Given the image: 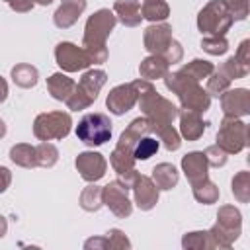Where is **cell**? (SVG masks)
<instances>
[{"mask_svg": "<svg viewBox=\"0 0 250 250\" xmlns=\"http://www.w3.org/2000/svg\"><path fill=\"white\" fill-rule=\"evenodd\" d=\"M180 70H184V72H186L188 76H191L193 80L201 82L203 78H207V76L215 70V66H213V62H209V61H205V59H193V61L186 62Z\"/></svg>", "mask_w": 250, "mask_h": 250, "instance_id": "cell-33", "label": "cell"}, {"mask_svg": "<svg viewBox=\"0 0 250 250\" xmlns=\"http://www.w3.org/2000/svg\"><path fill=\"white\" fill-rule=\"evenodd\" d=\"M84 248L86 250H107V242H105V236H92L84 242Z\"/></svg>", "mask_w": 250, "mask_h": 250, "instance_id": "cell-45", "label": "cell"}, {"mask_svg": "<svg viewBox=\"0 0 250 250\" xmlns=\"http://www.w3.org/2000/svg\"><path fill=\"white\" fill-rule=\"evenodd\" d=\"M33 6H35L33 0H12L10 2V8L14 12H18V14H27V12L33 10Z\"/></svg>", "mask_w": 250, "mask_h": 250, "instance_id": "cell-44", "label": "cell"}, {"mask_svg": "<svg viewBox=\"0 0 250 250\" xmlns=\"http://www.w3.org/2000/svg\"><path fill=\"white\" fill-rule=\"evenodd\" d=\"M12 184V172L6 166H0V193H4Z\"/></svg>", "mask_w": 250, "mask_h": 250, "instance_id": "cell-46", "label": "cell"}, {"mask_svg": "<svg viewBox=\"0 0 250 250\" xmlns=\"http://www.w3.org/2000/svg\"><path fill=\"white\" fill-rule=\"evenodd\" d=\"M74 86H76V82L70 76L62 74V72H55L47 78V90H49L51 98L59 100V102H66L68 96L72 94Z\"/></svg>", "mask_w": 250, "mask_h": 250, "instance_id": "cell-22", "label": "cell"}, {"mask_svg": "<svg viewBox=\"0 0 250 250\" xmlns=\"http://www.w3.org/2000/svg\"><path fill=\"white\" fill-rule=\"evenodd\" d=\"M172 39V25H168L166 21L150 23L143 33V45L150 55H164Z\"/></svg>", "mask_w": 250, "mask_h": 250, "instance_id": "cell-14", "label": "cell"}, {"mask_svg": "<svg viewBox=\"0 0 250 250\" xmlns=\"http://www.w3.org/2000/svg\"><path fill=\"white\" fill-rule=\"evenodd\" d=\"M4 135H6V123H4L2 119H0V139H2Z\"/></svg>", "mask_w": 250, "mask_h": 250, "instance_id": "cell-49", "label": "cell"}, {"mask_svg": "<svg viewBox=\"0 0 250 250\" xmlns=\"http://www.w3.org/2000/svg\"><path fill=\"white\" fill-rule=\"evenodd\" d=\"M74 166L80 174L82 180L86 182H98L105 176L107 170V160L104 158V154L96 152V150H84L76 156Z\"/></svg>", "mask_w": 250, "mask_h": 250, "instance_id": "cell-12", "label": "cell"}, {"mask_svg": "<svg viewBox=\"0 0 250 250\" xmlns=\"http://www.w3.org/2000/svg\"><path fill=\"white\" fill-rule=\"evenodd\" d=\"M137 100H139V90L135 82H129V84H119L111 88L105 98V105L113 115H125L129 109H133Z\"/></svg>", "mask_w": 250, "mask_h": 250, "instance_id": "cell-11", "label": "cell"}, {"mask_svg": "<svg viewBox=\"0 0 250 250\" xmlns=\"http://www.w3.org/2000/svg\"><path fill=\"white\" fill-rule=\"evenodd\" d=\"M131 189H133V203L141 211H150L158 203L160 189L156 188V184L152 182V178L143 176V174H137Z\"/></svg>", "mask_w": 250, "mask_h": 250, "instance_id": "cell-15", "label": "cell"}, {"mask_svg": "<svg viewBox=\"0 0 250 250\" xmlns=\"http://www.w3.org/2000/svg\"><path fill=\"white\" fill-rule=\"evenodd\" d=\"M230 82H232V80H229L225 74H221L219 70H213V72L207 76V86H205V90H207L209 96L219 98L223 92H227V90L230 88Z\"/></svg>", "mask_w": 250, "mask_h": 250, "instance_id": "cell-36", "label": "cell"}, {"mask_svg": "<svg viewBox=\"0 0 250 250\" xmlns=\"http://www.w3.org/2000/svg\"><path fill=\"white\" fill-rule=\"evenodd\" d=\"M191 191H193L195 201H199L203 205H211V203H217L219 201V188L209 178L193 184L191 186Z\"/></svg>", "mask_w": 250, "mask_h": 250, "instance_id": "cell-30", "label": "cell"}, {"mask_svg": "<svg viewBox=\"0 0 250 250\" xmlns=\"http://www.w3.org/2000/svg\"><path fill=\"white\" fill-rule=\"evenodd\" d=\"M105 82H107L105 70H102V68L86 70V72L80 76V82L74 86V90H72V94L68 96V100L64 102L66 107L72 109V111H80V109L90 107V105L96 102L100 90L105 86Z\"/></svg>", "mask_w": 250, "mask_h": 250, "instance_id": "cell-4", "label": "cell"}, {"mask_svg": "<svg viewBox=\"0 0 250 250\" xmlns=\"http://www.w3.org/2000/svg\"><path fill=\"white\" fill-rule=\"evenodd\" d=\"M141 16L150 23L166 21V18L170 16V6L164 0H145L141 6Z\"/></svg>", "mask_w": 250, "mask_h": 250, "instance_id": "cell-26", "label": "cell"}, {"mask_svg": "<svg viewBox=\"0 0 250 250\" xmlns=\"http://www.w3.org/2000/svg\"><path fill=\"white\" fill-rule=\"evenodd\" d=\"M201 49L213 57H219L229 51V41L225 35H205L201 39Z\"/></svg>", "mask_w": 250, "mask_h": 250, "instance_id": "cell-35", "label": "cell"}, {"mask_svg": "<svg viewBox=\"0 0 250 250\" xmlns=\"http://www.w3.org/2000/svg\"><path fill=\"white\" fill-rule=\"evenodd\" d=\"M113 127L105 113H86L76 125V137L86 146H102L111 139Z\"/></svg>", "mask_w": 250, "mask_h": 250, "instance_id": "cell-5", "label": "cell"}, {"mask_svg": "<svg viewBox=\"0 0 250 250\" xmlns=\"http://www.w3.org/2000/svg\"><path fill=\"white\" fill-rule=\"evenodd\" d=\"M182 172L186 174L191 186L209 178V164L205 160L203 150H191L186 156H182Z\"/></svg>", "mask_w": 250, "mask_h": 250, "instance_id": "cell-17", "label": "cell"}, {"mask_svg": "<svg viewBox=\"0 0 250 250\" xmlns=\"http://www.w3.org/2000/svg\"><path fill=\"white\" fill-rule=\"evenodd\" d=\"M227 12L230 14L232 21H242L248 18V10H250V0H223Z\"/></svg>", "mask_w": 250, "mask_h": 250, "instance_id": "cell-37", "label": "cell"}, {"mask_svg": "<svg viewBox=\"0 0 250 250\" xmlns=\"http://www.w3.org/2000/svg\"><path fill=\"white\" fill-rule=\"evenodd\" d=\"M55 61L64 72L86 70L92 64V61H90L88 53L84 51V47H78V45H74L70 41H61L55 47Z\"/></svg>", "mask_w": 250, "mask_h": 250, "instance_id": "cell-9", "label": "cell"}, {"mask_svg": "<svg viewBox=\"0 0 250 250\" xmlns=\"http://www.w3.org/2000/svg\"><path fill=\"white\" fill-rule=\"evenodd\" d=\"M10 160L20 168H35V146L27 143H18L10 148Z\"/></svg>", "mask_w": 250, "mask_h": 250, "instance_id": "cell-25", "label": "cell"}, {"mask_svg": "<svg viewBox=\"0 0 250 250\" xmlns=\"http://www.w3.org/2000/svg\"><path fill=\"white\" fill-rule=\"evenodd\" d=\"M230 191L238 203H248L250 201V172L240 170L234 174L230 182Z\"/></svg>", "mask_w": 250, "mask_h": 250, "instance_id": "cell-31", "label": "cell"}, {"mask_svg": "<svg viewBox=\"0 0 250 250\" xmlns=\"http://www.w3.org/2000/svg\"><path fill=\"white\" fill-rule=\"evenodd\" d=\"M162 57H164V59L168 61V64L172 66V64H176V62L182 61V57H184V49H182V45H180L176 39H172V43L168 45V49L164 51Z\"/></svg>", "mask_w": 250, "mask_h": 250, "instance_id": "cell-42", "label": "cell"}, {"mask_svg": "<svg viewBox=\"0 0 250 250\" xmlns=\"http://www.w3.org/2000/svg\"><path fill=\"white\" fill-rule=\"evenodd\" d=\"M35 160L41 168H53L59 160V148L49 141H41L35 146Z\"/></svg>", "mask_w": 250, "mask_h": 250, "instance_id": "cell-32", "label": "cell"}, {"mask_svg": "<svg viewBox=\"0 0 250 250\" xmlns=\"http://www.w3.org/2000/svg\"><path fill=\"white\" fill-rule=\"evenodd\" d=\"M158 148H160V141L156 135H152V133L143 135L133 146V158L135 160H148L150 156H154L158 152Z\"/></svg>", "mask_w": 250, "mask_h": 250, "instance_id": "cell-29", "label": "cell"}, {"mask_svg": "<svg viewBox=\"0 0 250 250\" xmlns=\"http://www.w3.org/2000/svg\"><path fill=\"white\" fill-rule=\"evenodd\" d=\"M248 125L240 117H229L225 115L219 131H217V143L227 154H238L248 146Z\"/></svg>", "mask_w": 250, "mask_h": 250, "instance_id": "cell-7", "label": "cell"}, {"mask_svg": "<svg viewBox=\"0 0 250 250\" xmlns=\"http://www.w3.org/2000/svg\"><path fill=\"white\" fill-rule=\"evenodd\" d=\"M6 98H8V82L0 76V104L6 102Z\"/></svg>", "mask_w": 250, "mask_h": 250, "instance_id": "cell-47", "label": "cell"}, {"mask_svg": "<svg viewBox=\"0 0 250 250\" xmlns=\"http://www.w3.org/2000/svg\"><path fill=\"white\" fill-rule=\"evenodd\" d=\"M164 86L178 96L180 105L184 109H191L197 113H205L211 105V96L207 94V90L193 80L191 76H188L184 70H176V72H166L164 76Z\"/></svg>", "mask_w": 250, "mask_h": 250, "instance_id": "cell-2", "label": "cell"}, {"mask_svg": "<svg viewBox=\"0 0 250 250\" xmlns=\"http://www.w3.org/2000/svg\"><path fill=\"white\" fill-rule=\"evenodd\" d=\"M203 154H205L207 164L213 166V168H221V166H225V164H227V158H229V154H227L219 145H211V146H207V148L203 150Z\"/></svg>", "mask_w": 250, "mask_h": 250, "instance_id": "cell-41", "label": "cell"}, {"mask_svg": "<svg viewBox=\"0 0 250 250\" xmlns=\"http://www.w3.org/2000/svg\"><path fill=\"white\" fill-rule=\"evenodd\" d=\"M215 227L230 240L234 242L242 232V213L234 205H221L217 211V223Z\"/></svg>", "mask_w": 250, "mask_h": 250, "instance_id": "cell-16", "label": "cell"}, {"mask_svg": "<svg viewBox=\"0 0 250 250\" xmlns=\"http://www.w3.org/2000/svg\"><path fill=\"white\" fill-rule=\"evenodd\" d=\"M232 246V242L213 225L207 230V248H215V250H229Z\"/></svg>", "mask_w": 250, "mask_h": 250, "instance_id": "cell-39", "label": "cell"}, {"mask_svg": "<svg viewBox=\"0 0 250 250\" xmlns=\"http://www.w3.org/2000/svg\"><path fill=\"white\" fill-rule=\"evenodd\" d=\"M178 119H180V137L186 141H197L207 129V121L201 119V113L191 111V109H178Z\"/></svg>", "mask_w": 250, "mask_h": 250, "instance_id": "cell-19", "label": "cell"}, {"mask_svg": "<svg viewBox=\"0 0 250 250\" xmlns=\"http://www.w3.org/2000/svg\"><path fill=\"white\" fill-rule=\"evenodd\" d=\"M33 2H35V4H39V6H49L53 0H33Z\"/></svg>", "mask_w": 250, "mask_h": 250, "instance_id": "cell-50", "label": "cell"}, {"mask_svg": "<svg viewBox=\"0 0 250 250\" xmlns=\"http://www.w3.org/2000/svg\"><path fill=\"white\" fill-rule=\"evenodd\" d=\"M10 76H12V80H14L16 86L27 90V88H33V86L37 84V80H39V70H37L33 64L20 62V64L12 66Z\"/></svg>", "mask_w": 250, "mask_h": 250, "instance_id": "cell-24", "label": "cell"}, {"mask_svg": "<svg viewBox=\"0 0 250 250\" xmlns=\"http://www.w3.org/2000/svg\"><path fill=\"white\" fill-rule=\"evenodd\" d=\"M84 10H86V0H61L59 8L53 14V23L59 29H68L78 21Z\"/></svg>", "mask_w": 250, "mask_h": 250, "instance_id": "cell-18", "label": "cell"}, {"mask_svg": "<svg viewBox=\"0 0 250 250\" xmlns=\"http://www.w3.org/2000/svg\"><path fill=\"white\" fill-rule=\"evenodd\" d=\"M240 62H244V64H250V41L248 39H244V41H240V45H238V49H236V55H234Z\"/></svg>", "mask_w": 250, "mask_h": 250, "instance_id": "cell-43", "label": "cell"}, {"mask_svg": "<svg viewBox=\"0 0 250 250\" xmlns=\"http://www.w3.org/2000/svg\"><path fill=\"white\" fill-rule=\"evenodd\" d=\"M150 127H152V133L158 137V141L164 145V148H166L168 152H174V150L180 148L182 137H180V133L174 129L172 123H170V125H152V123H150Z\"/></svg>", "mask_w": 250, "mask_h": 250, "instance_id": "cell-28", "label": "cell"}, {"mask_svg": "<svg viewBox=\"0 0 250 250\" xmlns=\"http://www.w3.org/2000/svg\"><path fill=\"white\" fill-rule=\"evenodd\" d=\"M104 205L119 219H127L133 213V201L129 199V188H125L121 182L113 180L102 189Z\"/></svg>", "mask_w": 250, "mask_h": 250, "instance_id": "cell-10", "label": "cell"}, {"mask_svg": "<svg viewBox=\"0 0 250 250\" xmlns=\"http://www.w3.org/2000/svg\"><path fill=\"white\" fill-rule=\"evenodd\" d=\"M72 129V117L66 111H45L33 121V135L39 141L64 139Z\"/></svg>", "mask_w": 250, "mask_h": 250, "instance_id": "cell-8", "label": "cell"}, {"mask_svg": "<svg viewBox=\"0 0 250 250\" xmlns=\"http://www.w3.org/2000/svg\"><path fill=\"white\" fill-rule=\"evenodd\" d=\"M102 189H104V188L96 186V182H88V186L82 189L80 199H78L80 207H82L84 211H88V213H96V211H98V209L104 205V199H102Z\"/></svg>", "mask_w": 250, "mask_h": 250, "instance_id": "cell-27", "label": "cell"}, {"mask_svg": "<svg viewBox=\"0 0 250 250\" xmlns=\"http://www.w3.org/2000/svg\"><path fill=\"white\" fill-rule=\"evenodd\" d=\"M232 23L223 0H209L197 14V29L203 35H225Z\"/></svg>", "mask_w": 250, "mask_h": 250, "instance_id": "cell-6", "label": "cell"}, {"mask_svg": "<svg viewBox=\"0 0 250 250\" xmlns=\"http://www.w3.org/2000/svg\"><path fill=\"white\" fill-rule=\"evenodd\" d=\"M133 82L139 90L137 104H139L143 115L152 125H170V123H174V119L178 117V107L170 100L162 98L156 92V88L152 86V82H148L145 78H137Z\"/></svg>", "mask_w": 250, "mask_h": 250, "instance_id": "cell-3", "label": "cell"}, {"mask_svg": "<svg viewBox=\"0 0 250 250\" xmlns=\"http://www.w3.org/2000/svg\"><path fill=\"white\" fill-rule=\"evenodd\" d=\"M113 14H115L117 21H121L125 27H137L143 20L139 0H115Z\"/></svg>", "mask_w": 250, "mask_h": 250, "instance_id": "cell-20", "label": "cell"}, {"mask_svg": "<svg viewBox=\"0 0 250 250\" xmlns=\"http://www.w3.org/2000/svg\"><path fill=\"white\" fill-rule=\"evenodd\" d=\"M104 236H105L107 248H113V250H117V248L129 250V248H131V240L125 236V232H123L121 229H109Z\"/></svg>", "mask_w": 250, "mask_h": 250, "instance_id": "cell-40", "label": "cell"}, {"mask_svg": "<svg viewBox=\"0 0 250 250\" xmlns=\"http://www.w3.org/2000/svg\"><path fill=\"white\" fill-rule=\"evenodd\" d=\"M182 246L186 250H203L207 248V230H193L182 236Z\"/></svg>", "mask_w": 250, "mask_h": 250, "instance_id": "cell-38", "label": "cell"}, {"mask_svg": "<svg viewBox=\"0 0 250 250\" xmlns=\"http://www.w3.org/2000/svg\"><path fill=\"white\" fill-rule=\"evenodd\" d=\"M217 70L221 74H225L229 80H238V78H244L248 74V64L240 62L236 57H229Z\"/></svg>", "mask_w": 250, "mask_h": 250, "instance_id": "cell-34", "label": "cell"}, {"mask_svg": "<svg viewBox=\"0 0 250 250\" xmlns=\"http://www.w3.org/2000/svg\"><path fill=\"white\" fill-rule=\"evenodd\" d=\"M150 178H152V182L156 184L158 189L168 191V189H172V188L178 186L180 172L176 170L174 164H170V162H160V164H156V166L152 168V176H150Z\"/></svg>", "mask_w": 250, "mask_h": 250, "instance_id": "cell-23", "label": "cell"}, {"mask_svg": "<svg viewBox=\"0 0 250 250\" xmlns=\"http://www.w3.org/2000/svg\"><path fill=\"white\" fill-rule=\"evenodd\" d=\"M117 23V18L111 10L107 8H100L98 12H94L84 25V37H82V47L88 53L92 64H102L107 61V47L105 41L109 37V33L113 31Z\"/></svg>", "mask_w": 250, "mask_h": 250, "instance_id": "cell-1", "label": "cell"}, {"mask_svg": "<svg viewBox=\"0 0 250 250\" xmlns=\"http://www.w3.org/2000/svg\"><path fill=\"white\" fill-rule=\"evenodd\" d=\"M4 2H8V4H10V2H12V0H4Z\"/></svg>", "mask_w": 250, "mask_h": 250, "instance_id": "cell-51", "label": "cell"}, {"mask_svg": "<svg viewBox=\"0 0 250 250\" xmlns=\"http://www.w3.org/2000/svg\"><path fill=\"white\" fill-rule=\"evenodd\" d=\"M168 68H170V64H168V61L162 55H148V57H145L141 61L139 74H141V78L152 82L156 78H162L168 72Z\"/></svg>", "mask_w": 250, "mask_h": 250, "instance_id": "cell-21", "label": "cell"}, {"mask_svg": "<svg viewBox=\"0 0 250 250\" xmlns=\"http://www.w3.org/2000/svg\"><path fill=\"white\" fill-rule=\"evenodd\" d=\"M221 109L229 117H246L250 113V90L229 88L221 96Z\"/></svg>", "mask_w": 250, "mask_h": 250, "instance_id": "cell-13", "label": "cell"}, {"mask_svg": "<svg viewBox=\"0 0 250 250\" xmlns=\"http://www.w3.org/2000/svg\"><path fill=\"white\" fill-rule=\"evenodd\" d=\"M6 230H8V221L4 215H0V238L6 234Z\"/></svg>", "mask_w": 250, "mask_h": 250, "instance_id": "cell-48", "label": "cell"}]
</instances>
